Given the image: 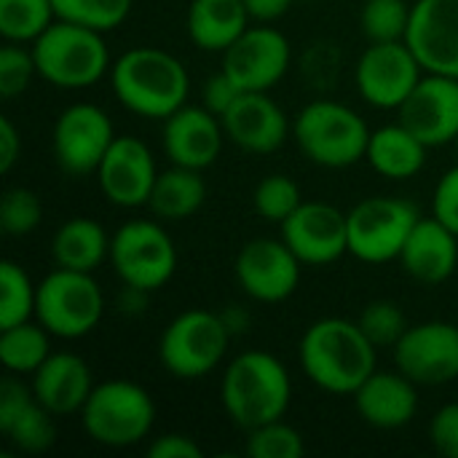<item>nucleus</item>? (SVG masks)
Masks as SVG:
<instances>
[{
	"label": "nucleus",
	"instance_id": "nucleus-39",
	"mask_svg": "<svg viewBox=\"0 0 458 458\" xmlns=\"http://www.w3.org/2000/svg\"><path fill=\"white\" fill-rule=\"evenodd\" d=\"M35 75H38V64L32 48H27L24 43L5 40L0 46V97L16 99L30 89Z\"/></svg>",
	"mask_w": 458,
	"mask_h": 458
},
{
	"label": "nucleus",
	"instance_id": "nucleus-27",
	"mask_svg": "<svg viewBox=\"0 0 458 458\" xmlns=\"http://www.w3.org/2000/svg\"><path fill=\"white\" fill-rule=\"evenodd\" d=\"M252 16L244 0H191L185 30L201 51L223 54L247 27Z\"/></svg>",
	"mask_w": 458,
	"mask_h": 458
},
{
	"label": "nucleus",
	"instance_id": "nucleus-3",
	"mask_svg": "<svg viewBox=\"0 0 458 458\" xmlns=\"http://www.w3.org/2000/svg\"><path fill=\"white\" fill-rule=\"evenodd\" d=\"M220 403L225 416L244 432L284 419L293 403L287 365L266 349L236 354L223 373Z\"/></svg>",
	"mask_w": 458,
	"mask_h": 458
},
{
	"label": "nucleus",
	"instance_id": "nucleus-25",
	"mask_svg": "<svg viewBox=\"0 0 458 458\" xmlns=\"http://www.w3.org/2000/svg\"><path fill=\"white\" fill-rule=\"evenodd\" d=\"M400 266L421 284L448 282L458 268V236L437 217H421L400 252Z\"/></svg>",
	"mask_w": 458,
	"mask_h": 458
},
{
	"label": "nucleus",
	"instance_id": "nucleus-42",
	"mask_svg": "<svg viewBox=\"0 0 458 458\" xmlns=\"http://www.w3.org/2000/svg\"><path fill=\"white\" fill-rule=\"evenodd\" d=\"M239 94H242V89L220 70V72H215L212 78H207L204 91H201V105H204L207 110H212L215 115H223V113L239 99Z\"/></svg>",
	"mask_w": 458,
	"mask_h": 458
},
{
	"label": "nucleus",
	"instance_id": "nucleus-28",
	"mask_svg": "<svg viewBox=\"0 0 458 458\" xmlns=\"http://www.w3.org/2000/svg\"><path fill=\"white\" fill-rule=\"evenodd\" d=\"M110 239L105 225L94 217H70L51 236V258L59 268L94 274L110 260Z\"/></svg>",
	"mask_w": 458,
	"mask_h": 458
},
{
	"label": "nucleus",
	"instance_id": "nucleus-10",
	"mask_svg": "<svg viewBox=\"0 0 458 458\" xmlns=\"http://www.w3.org/2000/svg\"><path fill=\"white\" fill-rule=\"evenodd\" d=\"M110 266L121 284L161 290L177 271V247L161 223L129 220L110 239Z\"/></svg>",
	"mask_w": 458,
	"mask_h": 458
},
{
	"label": "nucleus",
	"instance_id": "nucleus-18",
	"mask_svg": "<svg viewBox=\"0 0 458 458\" xmlns=\"http://www.w3.org/2000/svg\"><path fill=\"white\" fill-rule=\"evenodd\" d=\"M397 121L429 148L451 145L458 137V78L424 72L419 86L397 110Z\"/></svg>",
	"mask_w": 458,
	"mask_h": 458
},
{
	"label": "nucleus",
	"instance_id": "nucleus-43",
	"mask_svg": "<svg viewBox=\"0 0 458 458\" xmlns=\"http://www.w3.org/2000/svg\"><path fill=\"white\" fill-rule=\"evenodd\" d=\"M148 458H204V448L180 432H169L156 437L148 448H145Z\"/></svg>",
	"mask_w": 458,
	"mask_h": 458
},
{
	"label": "nucleus",
	"instance_id": "nucleus-41",
	"mask_svg": "<svg viewBox=\"0 0 458 458\" xmlns=\"http://www.w3.org/2000/svg\"><path fill=\"white\" fill-rule=\"evenodd\" d=\"M432 217H437L445 228H451L458 236V164L451 166L435 185Z\"/></svg>",
	"mask_w": 458,
	"mask_h": 458
},
{
	"label": "nucleus",
	"instance_id": "nucleus-19",
	"mask_svg": "<svg viewBox=\"0 0 458 458\" xmlns=\"http://www.w3.org/2000/svg\"><path fill=\"white\" fill-rule=\"evenodd\" d=\"M225 137L244 153H276L293 134L284 107L268 91H242L239 99L220 115Z\"/></svg>",
	"mask_w": 458,
	"mask_h": 458
},
{
	"label": "nucleus",
	"instance_id": "nucleus-23",
	"mask_svg": "<svg viewBox=\"0 0 458 458\" xmlns=\"http://www.w3.org/2000/svg\"><path fill=\"white\" fill-rule=\"evenodd\" d=\"M419 384H413L405 373L376 370L354 394L357 416L381 432H394L408 427L419 413Z\"/></svg>",
	"mask_w": 458,
	"mask_h": 458
},
{
	"label": "nucleus",
	"instance_id": "nucleus-24",
	"mask_svg": "<svg viewBox=\"0 0 458 458\" xmlns=\"http://www.w3.org/2000/svg\"><path fill=\"white\" fill-rule=\"evenodd\" d=\"M35 397L56 419L78 416L94 389L91 368L72 352H51L48 360L30 376Z\"/></svg>",
	"mask_w": 458,
	"mask_h": 458
},
{
	"label": "nucleus",
	"instance_id": "nucleus-32",
	"mask_svg": "<svg viewBox=\"0 0 458 458\" xmlns=\"http://www.w3.org/2000/svg\"><path fill=\"white\" fill-rule=\"evenodd\" d=\"M35 306H38V284L19 263L3 260L0 263V330L35 319Z\"/></svg>",
	"mask_w": 458,
	"mask_h": 458
},
{
	"label": "nucleus",
	"instance_id": "nucleus-12",
	"mask_svg": "<svg viewBox=\"0 0 458 458\" xmlns=\"http://www.w3.org/2000/svg\"><path fill=\"white\" fill-rule=\"evenodd\" d=\"M424 72V64L405 40L368 43L354 64V86L370 107L400 110Z\"/></svg>",
	"mask_w": 458,
	"mask_h": 458
},
{
	"label": "nucleus",
	"instance_id": "nucleus-33",
	"mask_svg": "<svg viewBox=\"0 0 458 458\" xmlns=\"http://www.w3.org/2000/svg\"><path fill=\"white\" fill-rule=\"evenodd\" d=\"M413 3L408 0H365L360 8V30L368 43L405 40Z\"/></svg>",
	"mask_w": 458,
	"mask_h": 458
},
{
	"label": "nucleus",
	"instance_id": "nucleus-21",
	"mask_svg": "<svg viewBox=\"0 0 458 458\" xmlns=\"http://www.w3.org/2000/svg\"><path fill=\"white\" fill-rule=\"evenodd\" d=\"M405 43L427 72L458 78V0H416Z\"/></svg>",
	"mask_w": 458,
	"mask_h": 458
},
{
	"label": "nucleus",
	"instance_id": "nucleus-7",
	"mask_svg": "<svg viewBox=\"0 0 458 458\" xmlns=\"http://www.w3.org/2000/svg\"><path fill=\"white\" fill-rule=\"evenodd\" d=\"M231 341L220 311L188 309L164 327L158 338V362L172 378L199 381L215 373L225 360Z\"/></svg>",
	"mask_w": 458,
	"mask_h": 458
},
{
	"label": "nucleus",
	"instance_id": "nucleus-8",
	"mask_svg": "<svg viewBox=\"0 0 458 458\" xmlns=\"http://www.w3.org/2000/svg\"><path fill=\"white\" fill-rule=\"evenodd\" d=\"M105 314V295L94 274L54 268L38 282L35 319L62 341H78L94 333Z\"/></svg>",
	"mask_w": 458,
	"mask_h": 458
},
{
	"label": "nucleus",
	"instance_id": "nucleus-48",
	"mask_svg": "<svg viewBox=\"0 0 458 458\" xmlns=\"http://www.w3.org/2000/svg\"><path fill=\"white\" fill-rule=\"evenodd\" d=\"M454 148H456V156H458V137H456V140H454Z\"/></svg>",
	"mask_w": 458,
	"mask_h": 458
},
{
	"label": "nucleus",
	"instance_id": "nucleus-20",
	"mask_svg": "<svg viewBox=\"0 0 458 458\" xmlns=\"http://www.w3.org/2000/svg\"><path fill=\"white\" fill-rule=\"evenodd\" d=\"M225 129L220 115L207 110L204 105H182L174 110L161 129V148L169 164L188 169H209L225 142Z\"/></svg>",
	"mask_w": 458,
	"mask_h": 458
},
{
	"label": "nucleus",
	"instance_id": "nucleus-38",
	"mask_svg": "<svg viewBox=\"0 0 458 458\" xmlns=\"http://www.w3.org/2000/svg\"><path fill=\"white\" fill-rule=\"evenodd\" d=\"M43 220V201L35 191L13 185L0 199V228L8 236H27Z\"/></svg>",
	"mask_w": 458,
	"mask_h": 458
},
{
	"label": "nucleus",
	"instance_id": "nucleus-6",
	"mask_svg": "<svg viewBox=\"0 0 458 458\" xmlns=\"http://www.w3.org/2000/svg\"><path fill=\"white\" fill-rule=\"evenodd\" d=\"M78 416L91 443L121 451L150 437L156 427V403L142 384L129 378H110L94 384Z\"/></svg>",
	"mask_w": 458,
	"mask_h": 458
},
{
	"label": "nucleus",
	"instance_id": "nucleus-35",
	"mask_svg": "<svg viewBox=\"0 0 458 458\" xmlns=\"http://www.w3.org/2000/svg\"><path fill=\"white\" fill-rule=\"evenodd\" d=\"M303 204V193L301 185L290 177V174H266L255 191H252V207L255 212L268 220L282 225L298 207Z\"/></svg>",
	"mask_w": 458,
	"mask_h": 458
},
{
	"label": "nucleus",
	"instance_id": "nucleus-31",
	"mask_svg": "<svg viewBox=\"0 0 458 458\" xmlns=\"http://www.w3.org/2000/svg\"><path fill=\"white\" fill-rule=\"evenodd\" d=\"M54 21V0H0L3 40L32 46Z\"/></svg>",
	"mask_w": 458,
	"mask_h": 458
},
{
	"label": "nucleus",
	"instance_id": "nucleus-46",
	"mask_svg": "<svg viewBox=\"0 0 458 458\" xmlns=\"http://www.w3.org/2000/svg\"><path fill=\"white\" fill-rule=\"evenodd\" d=\"M148 290H140V287H129V284H123V290H121V295H118V303H115V309L121 311V314H126V317H137V314H142L145 311V306H148Z\"/></svg>",
	"mask_w": 458,
	"mask_h": 458
},
{
	"label": "nucleus",
	"instance_id": "nucleus-5",
	"mask_svg": "<svg viewBox=\"0 0 458 458\" xmlns=\"http://www.w3.org/2000/svg\"><path fill=\"white\" fill-rule=\"evenodd\" d=\"M38 78L56 89H89L110 75L113 59L105 32L56 19L32 46Z\"/></svg>",
	"mask_w": 458,
	"mask_h": 458
},
{
	"label": "nucleus",
	"instance_id": "nucleus-44",
	"mask_svg": "<svg viewBox=\"0 0 458 458\" xmlns=\"http://www.w3.org/2000/svg\"><path fill=\"white\" fill-rule=\"evenodd\" d=\"M21 156V137L8 115L0 118V172L8 174Z\"/></svg>",
	"mask_w": 458,
	"mask_h": 458
},
{
	"label": "nucleus",
	"instance_id": "nucleus-47",
	"mask_svg": "<svg viewBox=\"0 0 458 458\" xmlns=\"http://www.w3.org/2000/svg\"><path fill=\"white\" fill-rule=\"evenodd\" d=\"M220 317H223V322H225L231 338L244 335V333L250 330V311L242 309V306H228L225 311H220Z\"/></svg>",
	"mask_w": 458,
	"mask_h": 458
},
{
	"label": "nucleus",
	"instance_id": "nucleus-9",
	"mask_svg": "<svg viewBox=\"0 0 458 458\" xmlns=\"http://www.w3.org/2000/svg\"><path fill=\"white\" fill-rule=\"evenodd\" d=\"M349 220V255L362 263L381 266L400 260V252L421 220L419 209L400 196H370L346 212Z\"/></svg>",
	"mask_w": 458,
	"mask_h": 458
},
{
	"label": "nucleus",
	"instance_id": "nucleus-26",
	"mask_svg": "<svg viewBox=\"0 0 458 458\" xmlns=\"http://www.w3.org/2000/svg\"><path fill=\"white\" fill-rule=\"evenodd\" d=\"M429 150L432 148L427 142H421L405 123L397 121L378 126L370 134L365 161L386 180H411L424 169Z\"/></svg>",
	"mask_w": 458,
	"mask_h": 458
},
{
	"label": "nucleus",
	"instance_id": "nucleus-11",
	"mask_svg": "<svg viewBox=\"0 0 458 458\" xmlns=\"http://www.w3.org/2000/svg\"><path fill=\"white\" fill-rule=\"evenodd\" d=\"M115 137H118L115 126L99 105L72 102L54 121L51 153L64 174L86 177V174H97Z\"/></svg>",
	"mask_w": 458,
	"mask_h": 458
},
{
	"label": "nucleus",
	"instance_id": "nucleus-14",
	"mask_svg": "<svg viewBox=\"0 0 458 458\" xmlns=\"http://www.w3.org/2000/svg\"><path fill=\"white\" fill-rule=\"evenodd\" d=\"M303 263L279 236L250 239L233 260V276L247 298L255 303H282L295 295Z\"/></svg>",
	"mask_w": 458,
	"mask_h": 458
},
{
	"label": "nucleus",
	"instance_id": "nucleus-13",
	"mask_svg": "<svg viewBox=\"0 0 458 458\" xmlns=\"http://www.w3.org/2000/svg\"><path fill=\"white\" fill-rule=\"evenodd\" d=\"M293 64V46L284 32L266 21L250 24L225 51L220 70L242 91H271Z\"/></svg>",
	"mask_w": 458,
	"mask_h": 458
},
{
	"label": "nucleus",
	"instance_id": "nucleus-1",
	"mask_svg": "<svg viewBox=\"0 0 458 458\" xmlns=\"http://www.w3.org/2000/svg\"><path fill=\"white\" fill-rule=\"evenodd\" d=\"M303 376L327 394H354L376 370L378 349L352 319L325 317L306 327L298 344Z\"/></svg>",
	"mask_w": 458,
	"mask_h": 458
},
{
	"label": "nucleus",
	"instance_id": "nucleus-16",
	"mask_svg": "<svg viewBox=\"0 0 458 458\" xmlns=\"http://www.w3.org/2000/svg\"><path fill=\"white\" fill-rule=\"evenodd\" d=\"M279 233L303 266H330L349 252L346 212L327 201H303Z\"/></svg>",
	"mask_w": 458,
	"mask_h": 458
},
{
	"label": "nucleus",
	"instance_id": "nucleus-37",
	"mask_svg": "<svg viewBox=\"0 0 458 458\" xmlns=\"http://www.w3.org/2000/svg\"><path fill=\"white\" fill-rule=\"evenodd\" d=\"M357 325L362 327V333L368 335V341L376 349H394L400 344V338L405 335V330L411 327L403 306L394 301L368 303L362 309V314L357 317Z\"/></svg>",
	"mask_w": 458,
	"mask_h": 458
},
{
	"label": "nucleus",
	"instance_id": "nucleus-36",
	"mask_svg": "<svg viewBox=\"0 0 458 458\" xmlns=\"http://www.w3.org/2000/svg\"><path fill=\"white\" fill-rule=\"evenodd\" d=\"M244 454L250 458H301L306 454V443L293 424L276 419L247 432Z\"/></svg>",
	"mask_w": 458,
	"mask_h": 458
},
{
	"label": "nucleus",
	"instance_id": "nucleus-15",
	"mask_svg": "<svg viewBox=\"0 0 458 458\" xmlns=\"http://www.w3.org/2000/svg\"><path fill=\"white\" fill-rule=\"evenodd\" d=\"M394 352V368L419 386H443L458 378V325L432 319L405 330Z\"/></svg>",
	"mask_w": 458,
	"mask_h": 458
},
{
	"label": "nucleus",
	"instance_id": "nucleus-17",
	"mask_svg": "<svg viewBox=\"0 0 458 458\" xmlns=\"http://www.w3.org/2000/svg\"><path fill=\"white\" fill-rule=\"evenodd\" d=\"M156 177L158 169L153 150L148 148V142L129 134L115 137L97 169L99 193L121 209L148 207Z\"/></svg>",
	"mask_w": 458,
	"mask_h": 458
},
{
	"label": "nucleus",
	"instance_id": "nucleus-22",
	"mask_svg": "<svg viewBox=\"0 0 458 458\" xmlns=\"http://www.w3.org/2000/svg\"><path fill=\"white\" fill-rule=\"evenodd\" d=\"M0 435L27 456L46 454L56 443V416L13 373L0 381Z\"/></svg>",
	"mask_w": 458,
	"mask_h": 458
},
{
	"label": "nucleus",
	"instance_id": "nucleus-30",
	"mask_svg": "<svg viewBox=\"0 0 458 458\" xmlns=\"http://www.w3.org/2000/svg\"><path fill=\"white\" fill-rule=\"evenodd\" d=\"M51 333L38 322L27 319L0 330V362L13 376H32L54 352Z\"/></svg>",
	"mask_w": 458,
	"mask_h": 458
},
{
	"label": "nucleus",
	"instance_id": "nucleus-34",
	"mask_svg": "<svg viewBox=\"0 0 458 458\" xmlns=\"http://www.w3.org/2000/svg\"><path fill=\"white\" fill-rule=\"evenodd\" d=\"M131 3L134 0H54V11L56 19L83 24L107 35L129 19Z\"/></svg>",
	"mask_w": 458,
	"mask_h": 458
},
{
	"label": "nucleus",
	"instance_id": "nucleus-29",
	"mask_svg": "<svg viewBox=\"0 0 458 458\" xmlns=\"http://www.w3.org/2000/svg\"><path fill=\"white\" fill-rule=\"evenodd\" d=\"M207 201V182L199 169L177 166L172 164L169 169L158 172L156 185L150 191L148 207L153 217L174 223V220H188L193 217Z\"/></svg>",
	"mask_w": 458,
	"mask_h": 458
},
{
	"label": "nucleus",
	"instance_id": "nucleus-4",
	"mask_svg": "<svg viewBox=\"0 0 458 458\" xmlns=\"http://www.w3.org/2000/svg\"><path fill=\"white\" fill-rule=\"evenodd\" d=\"M368 121L349 105L319 97L301 107L293 137L301 153L322 169H349L360 164L370 142Z\"/></svg>",
	"mask_w": 458,
	"mask_h": 458
},
{
	"label": "nucleus",
	"instance_id": "nucleus-40",
	"mask_svg": "<svg viewBox=\"0 0 458 458\" xmlns=\"http://www.w3.org/2000/svg\"><path fill=\"white\" fill-rule=\"evenodd\" d=\"M432 448L445 458H458V403H448L435 411L429 421Z\"/></svg>",
	"mask_w": 458,
	"mask_h": 458
},
{
	"label": "nucleus",
	"instance_id": "nucleus-45",
	"mask_svg": "<svg viewBox=\"0 0 458 458\" xmlns=\"http://www.w3.org/2000/svg\"><path fill=\"white\" fill-rule=\"evenodd\" d=\"M244 5H247L252 21H266V24H271V21L282 19V16L295 5V0H244Z\"/></svg>",
	"mask_w": 458,
	"mask_h": 458
},
{
	"label": "nucleus",
	"instance_id": "nucleus-2",
	"mask_svg": "<svg viewBox=\"0 0 458 458\" xmlns=\"http://www.w3.org/2000/svg\"><path fill=\"white\" fill-rule=\"evenodd\" d=\"M107 78L121 107L150 121H166L188 102L191 91L185 64L158 46H134L123 51L113 62Z\"/></svg>",
	"mask_w": 458,
	"mask_h": 458
}]
</instances>
